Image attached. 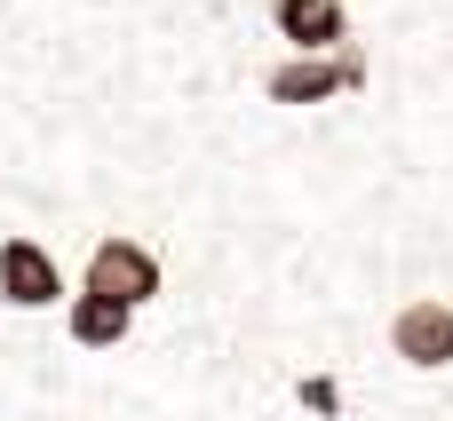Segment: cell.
Returning a JSON list of instances; mask_svg holds the SVG:
<instances>
[{
    "label": "cell",
    "instance_id": "6da1fadb",
    "mask_svg": "<svg viewBox=\"0 0 453 421\" xmlns=\"http://www.w3.org/2000/svg\"><path fill=\"white\" fill-rule=\"evenodd\" d=\"M80 295H104V302L143 310V302H159V295H167V263H159V247H143L135 231H104V239L88 247Z\"/></svg>",
    "mask_w": 453,
    "mask_h": 421
},
{
    "label": "cell",
    "instance_id": "7a4b0ae2",
    "mask_svg": "<svg viewBox=\"0 0 453 421\" xmlns=\"http://www.w3.org/2000/svg\"><path fill=\"white\" fill-rule=\"evenodd\" d=\"M350 88H366V56H358V48L287 56V64L263 72V96H271V103H334V96H350Z\"/></svg>",
    "mask_w": 453,
    "mask_h": 421
},
{
    "label": "cell",
    "instance_id": "3957f363",
    "mask_svg": "<svg viewBox=\"0 0 453 421\" xmlns=\"http://www.w3.org/2000/svg\"><path fill=\"white\" fill-rule=\"evenodd\" d=\"M390 358L414 374H446L453 366V302L446 295H414L390 310Z\"/></svg>",
    "mask_w": 453,
    "mask_h": 421
},
{
    "label": "cell",
    "instance_id": "277c9868",
    "mask_svg": "<svg viewBox=\"0 0 453 421\" xmlns=\"http://www.w3.org/2000/svg\"><path fill=\"white\" fill-rule=\"evenodd\" d=\"M72 287H64V271H56V255L32 239V231H8L0 239V302L8 310H56Z\"/></svg>",
    "mask_w": 453,
    "mask_h": 421
},
{
    "label": "cell",
    "instance_id": "5b68a950",
    "mask_svg": "<svg viewBox=\"0 0 453 421\" xmlns=\"http://www.w3.org/2000/svg\"><path fill=\"white\" fill-rule=\"evenodd\" d=\"M279 40H295V56H334L350 48V8L342 0H271Z\"/></svg>",
    "mask_w": 453,
    "mask_h": 421
},
{
    "label": "cell",
    "instance_id": "8992f818",
    "mask_svg": "<svg viewBox=\"0 0 453 421\" xmlns=\"http://www.w3.org/2000/svg\"><path fill=\"white\" fill-rule=\"evenodd\" d=\"M64 334H72V350H119L135 334V310L104 302V295H64Z\"/></svg>",
    "mask_w": 453,
    "mask_h": 421
},
{
    "label": "cell",
    "instance_id": "52a82bcc",
    "mask_svg": "<svg viewBox=\"0 0 453 421\" xmlns=\"http://www.w3.org/2000/svg\"><path fill=\"white\" fill-rule=\"evenodd\" d=\"M295 406H303L311 421H342L350 398H342V382H334V374H295Z\"/></svg>",
    "mask_w": 453,
    "mask_h": 421
}]
</instances>
